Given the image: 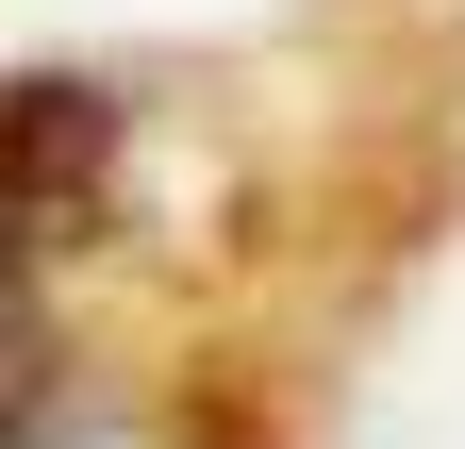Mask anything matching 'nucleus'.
<instances>
[{"label": "nucleus", "mask_w": 465, "mask_h": 449, "mask_svg": "<svg viewBox=\"0 0 465 449\" xmlns=\"http://www.w3.org/2000/svg\"><path fill=\"white\" fill-rule=\"evenodd\" d=\"M100 200V100L84 84H0V449L50 416V284L34 266L84 234Z\"/></svg>", "instance_id": "1"}]
</instances>
